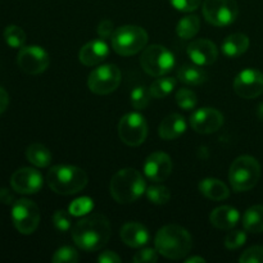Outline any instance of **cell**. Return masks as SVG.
I'll use <instances>...</instances> for the list:
<instances>
[{
	"mask_svg": "<svg viewBox=\"0 0 263 263\" xmlns=\"http://www.w3.org/2000/svg\"><path fill=\"white\" fill-rule=\"evenodd\" d=\"M112 228L105 216L91 213L81 218L72 228V239L82 251L95 252L102 249L109 241Z\"/></svg>",
	"mask_w": 263,
	"mask_h": 263,
	"instance_id": "cell-1",
	"label": "cell"
},
{
	"mask_svg": "<svg viewBox=\"0 0 263 263\" xmlns=\"http://www.w3.org/2000/svg\"><path fill=\"white\" fill-rule=\"evenodd\" d=\"M156 249L168 259H182L193 248L192 235L180 225H166L159 229L154 238Z\"/></svg>",
	"mask_w": 263,
	"mask_h": 263,
	"instance_id": "cell-2",
	"label": "cell"
},
{
	"mask_svg": "<svg viewBox=\"0 0 263 263\" xmlns=\"http://www.w3.org/2000/svg\"><path fill=\"white\" fill-rule=\"evenodd\" d=\"M145 180L135 168L120 170L113 175L109 184L110 195L120 204L136 202L145 193Z\"/></svg>",
	"mask_w": 263,
	"mask_h": 263,
	"instance_id": "cell-3",
	"label": "cell"
},
{
	"mask_svg": "<svg viewBox=\"0 0 263 263\" xmlns=\"http://www.w3.org/2000/svg\"><path fill=\"white\" fill-rule=\"evenodd\" d=\"M89 177L82 168L68 164L50 167L46 182L54 193L61 195H73L86 187Z\"/></svg>",
	"mask_w": 263,
	"mask_h": 263,
	"instance_id": "cell-4",
	"label": "cell"
},
{
	"mask_svg": "<svg viewBox=\"0 0 263 263\" xmlns=\"http://www.w3.org/2000/svg\"><path fill=\"white\" fill-rule=\"evenodd\" d=\"M261 177V164L251 156H240L231 163L229 181L235 192H248L253 189Z\"/></svg>",
	"mask_w": 263,
	"mask_h": 263,
	"instance_id": "cell-5",
	"label": "cell"
},
{
	"mask_svg": "<svg viewBox=\"0 0 263 263\" xmlns=\"http://www.w3.org/2000/svg\"><path fill=\"white\" fill-rule=\"evenodd\" d=\"M148 33L139 26L126 25L115 30L112 37V48L117 54L123 57L135 55L144 50L148 44Z\"/></svg>",
	"mask_w": 263,
	"mask_h": 263,
	"instance_id": "cell-6",
	"label": "cell"
},
{
	"mask_svg": "<svg viewBox=\"0 0 263 263\" xmlns=\"http://www.w3.org/2000/svg\"><path fill=\"white\" fill-rule=\"evenodd\" d=\"M140 64L149 76L161 77L174 68L175 57L163 45L145 46L140 55Z\"/></svg>",
	"mask_w": 263,
	"mask_h": 263,
	"instance_id": "cell-7",
	"label": "cell"
},
{
	"mask_svg": "<svg viewBox=\"0 0 263 263\" xmlns=\"http://www.w3.org/2000/svg\"><path fill=\"white\" fill-rule=\"evenodd\" d=\"M12 221L18 233L30 235L40 223V210L30 199H20L13 203Z\"/></svg>",
	"mask_w": 263,
	"mask_h": 263,
	"instance_id": "cell-8",
	"label": "cell"
},
{
	"mask_svg": "<svg viewBox=\"0 0 263 263\" xmlns=\"http://www.w3.org/2000/svg\"><path fill=\"white\" fill-rule=\"evenodd\" d=\"M121 84V71L116 64H103L92 69L87 79L90 91L97 95H107L115 91Z\"/></svg>",
	"mask_w": 263,
	"mask_h": 263,
	"instance_id": "cell-9",
	"label": "cell"
},
{
	"mask_svg": "<svg viewBox=\"0 0 263 263\" xmlns=\"http://www.w3.org/2000/svg\"><path fill=\"white\" fill-rule=\"evenodd\" d=\"M202 12L207 22L223 27L235 22L239 7L235 0H204Z\"/></svg>",
	"mask_w": 263,
	"mask_h": 263,
	"instance_id": "cell-10",
	"label": "cell"
},
{
	"mask_svg": "<svg viewBox=\"0 0 263 263\" xmlns=\"http://www.w3.org/2000/svg\"><path fill=\"white\" fill-rule=\"evenodd\" d=\"M118 136L128 146H139L148 136V125L140 113H127L118 123Z\"/></svg>",
	"mask_w": 263,
	"mask_h": 263,
	"instance_id": "cell-11",
	"label": "cell"
},
{
	"mask_svg": "<svg viewBox=\"0 0 263 263\" xmlns=\"http://www.w3.org/2000/svg\"><path fill=\"white\" fill-rule=\"evenodd\" d=\"M18 67L27 74H40L50 64V57L48 51L37 45H30L21 48L17 55Z\"/></svg>",
	"mask_w": 263,
	"mask_h": 263,
	"instance_id": "cell-12",
	"label": "cell"
},
{
	"mask_svg": "<svg viewBox=\"0 0 263 263\" xmlns=\"http://www.w3.org/2000/svg\"><path fill=\"white\" fill-rule=\"evenodd\" d=\"M233 87L238 97L254 99L263 92V73L258 69H243L234 79Z\"/></svg>",
	"mask_w": 263,
	"mask_h": 263,
	"instance_id": "cell-13",
	"label": "cell"
},
{
	"mask_svg": "<svg viewBox=\"0 0 263 263\" xmlns=\"http://www.w3.org/2000/svg\"><path fill=\"white\" fill-rule=\"evenodd\" d=\"M223 125V116L215 108H200L190 117V126L198 134L208 135L220 130Z\"/></svg>",
	"mask_w": 263,
	"mask_h": 263,
	"instance_id": "cell-14",
	"label": "cell"
},
{
	"mask_svg": "<svg viewBox=\"0 0 263 263\" xmlns=\"http://www.w3.org/2000/svg\"><path fill=\"white\" fill-rule=\"evenodd\" d=\"M43 176L35 168L23 167L10 177V186L20 194H36L43 187Z\"/></svg>",
	"mask_w": 263,
	"mask_h": 263,
	"instance_id": "cell-15",
	"label": "cell"
},
{
	"mask_svg": "<svg viewBox=\"0 0 263 263\" xmlns=\"http://www.w3.org/2000/svg\"><path fill=\"white\" fill-rule=\"evenodd\" d=\"M171 157L163 152L152 153L144 163V174L151 181L162 182L171 175L172 172Z\"/></svg>",
	"mask_w": 263,
	"mask_h": 263,
	"instance_id": "cell-16",
	"label": "cell"
},
{
	"mask_svg": "<svg viewBox=\"0 0 263 263\" xmlns=\"http://www.w3.org/2000/svg\"><path fill=\"white\" fill-rule=\"evenodd\" d=\"M187 55L198 66H210L217 61L218 49L211 40L197 39L187 45Z\"/></svg>",
	"mask_w": 263,
	"mask_h": 263,
	"instance_id": "cell-17",
	"label": "cell"
},
{
	"mask_svg": "<svg viewBox=\"0 0 263 263\" xmlns=\"http://www.w3.org/2000/svg\"><path fill=\"white\" fill-rule=\"evenodd\" d=\"M109 54V48L104 40H92L85 44L79 53V59L84 66L92 67L102 63Z\"/></svg>",
	"mask_w": 263,
	"mask_h": 263,
	"instance_id": "cell-18",
	"label": "cell"
},
{
	"mask_svg": "<svg viewBox=\"0 0 263 263\" xmlns=\"http://www.w3.org/2000/svg\"><path fill=\"white\" fill-rule=\"evenodd\" d=\"M121 239L123 243L131 248L144 247L151 239L148 229L139 222H127L121 229Z\"/></svg>",
	"mask_w": 263,
	"mask_h": 263,
	"instance_id": "cell-19",
	"label": "cell"
},
{
	"mask_svg": "<svg viewBox=\"0 0 263 263\" xmlns=\"http://www.w3.org/2000/svg\"><path fill=\"white\" fill-rule=\"evenodd\" d=\"M239 211L231 205H221L215 208L210 216V221L215 228L220 230H231L239 222Z\"/></svg>",
	"mask_w": 263,
	"mask_h": 263,
	"instance_id": "cell-20",
	"label": "cell"
},
{
	"mask_svg": "<svg viewBox=\"0 0 263 263\" xmlns=\"http://www.w3.org/2000/svg\"><path fill=\"white\" fill-rule=\"evenodd\" d=\"M185 131H186V122L179 113L167 116L158 127V134L163 140H174L180 138Z\"/></svg>",
	"mask_w": 263,
	"mask_h": 263,
	"instance_id": "cell-21",
	"label": "cell"
},
{
	"mask_svg": "<svg viewBox=\"0 0 263 263\" xmlns=\"http://www.w3.org/2000/svg\"><path fill=\"white\" fill-rule=\"evenodd\" d=\"M249 44H251L249 37L244 33H231L223 40L221 50L228 58H238L248 50Z\"/></svg>",
	"mask_w": 263,
	"mask_h": 263,
	"instance_id": "cell-22",
	"label": "cell"
},
{
	"mask_svg": "<svg viewBox=\"0 0 263 263\" xmlns=\"http://www.w3.org/2000/svg\"><path fill=\"white\" fill-rule=\"evenodd\" d=\"M199 190L205 198L211 200H225L230 197L228 185L218 179H204L199 182Z\"/></svg>",
	"mask_w": 263,
	"mask_h": 263,
	"instance_id": "cell-23",
	"label": "cell"
},
{
	"mask_svg": "<svg viewBox=\"0 0 263 263\" xmlns=\"http://www.w3.org/2000/svg\"><path fill=\"white\" fill-rule=\"evenodd\" d=\"M177 79L186 85H202L207 81L208 74L198 64H184L177 71Z\"/></svg>",
	"mask_w": 263,
	"mask_h": 263,
	"instance_id": "cell-24",
	"label": "cell"
},
{
	"mask_svg": "<svg viewBox=\"0 0 263 263\" xmlns=\"http://www.w3.org/2000/svg\"><path fill=\"white\" fill-rule=\"evenodd\" d=\"M26 158L28 159L30 163H32L33 166L40 167H48L51 162V153L45 145L43 144H31L30 146L26 151Z\"/></svg>",
	"mask_w": 263,
	"mask_h": 263,
	"instance_id": "cell-25",
	"label": "cell"
},
{
	"mask_svg": "<svg viewBox=\"0 0 263 263\" xmlns=\"http://www.w3.org/2000/svg\"><path fill=\"white\" fill-rule=\"evenodd\" d=\"M243 226L248 233L259 234L263 231V205L248 208L243 216Z\"/></svg>",
	"mask_w": 263,
	"mask_h": 263,
	"instance_id": "cell-26",
	"label": "cell"
},
{
	"mask_svg": "<svg viewBox=\"0 0 263 263\" xmlns=\"http://www.w3.org/2000/svg\"><path fill=\"white\" fill-rule=\"evenodd\" d=\"M200 30V20L198 15L189 14L186 17L181 18L176 26V33L179 37L184 40L193 39Z\"/></svg>",
	"mask_w": 263,
	"mask_h": 263,
	"instance_id": "cell-27",
	"label": "cell"
},
{
	"mask_svg": "<svg viewBox=\"0 0 263 263\" xmlns=\"http://www.w3.org/2000/svg\"><path fill=\"white\" fill-rule=\"evenodd\" d=\"M175 86H176V80L172 77H162L153 81L149 90H151L152 97L156 99H162V98L168 97L174 91Z\"/></svg>",
	"mask_w": 263,
	"mask_h": 263,
	"instance_id": "cell-28",
	"label": "cell"
},
{
	"mask_svg": "<svg viewBox=\"0 0 263 263\" xmlns=\"http://www.w3.org/2000/svg\"><path fill=\"white\" fill-rule=\"evenodd\" d=\"M4 40L10 48H23L26 43V32L20 26L9 25L4 30Z\"/></svg>",
	"mask_w": 263,
	"mask_h": 263,
	"instance_id": "cell-29",
	"label": "cell"
},
{
	"mask_svg": "<svg viewBox=\"0 0 263 263\" xmlns=\"http://www.w3.org/2000/svg\"><path fill=\"white\" fill-rule=\"evenodd\" d=\"M146 197H148L149 202L157 205L167 204L171 199V192L168 187L163 186V185H152L146 189Z\"/></svg>",
	"mask_w": 263,
	"mask_h": 263,
	"instance_id": "cell-30",
	"label": "cell"
},
{
	"mask_svg": "<svg viewBox=\"0 0 263 263\" xmlns=\"http://www.w3.org/2000/svg\"><path fill=\"white\" fill-rule=\"evenodd\" d=\"M151 90L146 86H138L131 91L130 99H131V105H133L135 109L141 110L145 109L148 107L149 102H151Z\"/></svg>",
	"mask_w": 263,
	"mask_h": 263,
	"instance_id": "cell-31",
	"label": "cell"
},
{
	"mask_svg": "<svg viewBox=\"0 0 263 263\" xmlns=\"http://www.w3.org/2000/svg\"><path fill=\"white\" fill-rule=\"evenodd\" d=\"M177 105L185 110H190L197 105V95L190 89H180L175 95Z\"/></svg>",
	"mask_w": 263,
	"mask_h": 263,
	"instance_id": "cell-32",
	"label": "cell"
},
{
	"mask_svg": "<svg viewBox=\"0 0 263 263\" xmlns=\"http://www.w3.org/2000/svg\"><path fill=\"white\" fill-rule=\"evenodd\" d=\"M51 261L54 263H76L80 261L79 252L72 247H62L54 253Z\"/></svg>",
	"mask_w": 263,
	"mask_h": 263,
	"instance_id": "cell-33",
	"label": "cell"
},
{
	"mask_svg": "<svg viewBox=\"0 0 263 263\" xmlns=\"http://www.w3.org/2000/svg\"><path fill=\"white\" fill-rule=\"evenodd\" d=\"M92 208H94L92 199H90V198L87 197H84V198H80V199L73 200L72 204L69 205L68 212L71 213L72 216H84V215H87L89 212H91Z\"/></svg>",
	"mask_w": 263,
	"mask_h": 263,
	"instance_id": "cell-34",
	"label": "cell"
},
{
	"mask_svg": "<svg viewBox=\"0 0 263 263\" xmlns=\"http://www.w3.org/2000/svg\"><path fill=\"white\" fill-rule=\"evenodd\" d=\"M53 223L57 230L67 233L72 226V215L66 211H57L53 215Z\"/></svg>",
	"mask_w": 263,
	"mask_h": 263,
	"instance_id": "cell-35",
	"label": "cell"
},
{
	"mask_svg": "<svg viewBox=\"0 0 263 263\" xmlns=\"http://www.w3.org/2000/svg\"><path fill=\"white\" fill-rule=\"evenodd\" d=\"M239 261L241 263H263V247H251L241 253Z\"/></svg>",
	"mask_w": 263,
	"mask_h": 263,
	"instance_id": "cell-36",
	"label": "cell"
},
{
	"mask_svg": "<svg viewBox=\"0 0 263 263\" xmlns=\"http://www.w3.org/2000/svg\"><path fill=\"white\" fill-rule=\"evenodd\" d=\"M247 241L246 233L240 230L230 231L225 238V247L228 249H238Z\"/></svg>",
	"mask_w": 263,
	"mask_h": 263,
	"instance_id": "cell-37",
	"label": "cell"
},
{
	"mask_svg": "<svg viewBox=\"0 0 263 263\" xmlns=\"http://www.w3.org/2000/svg\"><path fill=\"white\" fill-rule=\"evenodd\" d=\"M158 251L153 248H144L135 253L133 261L135 263H154L158 261Z\"/></svg>",
	"mask_w": 263,
	"mask_h": 263,
	"instance_id": "cell-38",
	"label": "cell"
},
{
	"mask_svg": "<svg viewBox=\"0 0 263 263\" xmlns=\"http://www.w3.org/2000/svg\"><path fill=\"white\" fill-rule=\"evenodd\" d=\"M170 3L175 9L180 10V12L190 13L198 9L202 0H170Z\"/></svg>",
	"mask_w": 263,
	"mask_h": 263,
	"instance_id": "cell-39",
	"label": "cell"
},
{
	"mask_svg": "<svg viewBox=\"0 0 263 263\" xmlns=\"http://www.w3.org/2000/svg\"><path fill=\"white\" fill-rule=\"evenodd\" d=\"M98 35H99L100 39H108V37H112L113 32H115V28H113V22L109 20H104L99 23L98 26V30H97Z\"/></svg>",
	"mask_w": 263,
	"mask_h": 263,
	"instance_id": "cell-40",
	"label": "cell"
},
{
	"mask_svg": "<svg viewBox=\"0 0 263 263\" xmlns=\"http://www.w3.org/2000/svg\"><path fill=\"white\" fill-rule=\"evenodd\" d=\"M98 261L100 263H120L121 258L118 257L117 253L115 252H103L99 257H98Z\"/></svg>",
	"mask_w": 263,
	"mask_h": 263,
	"instance_id": "cell-41",
	"label": "cell"
},
{
	"mask_svg": "<svg viewBox=\"0 0 263 263\" xmlns=\"http://www.w3.org/2000/svg\"><path fill=\"white\" fill-rule=\"evenodd\" d=\"M0 202L4 203V204H12V203H14V195L7 187H2L0 189Z\"/></svg>",
	"mask_w": 263,
	"mask_h": 263,
	"instance_id": "cell-42",
	"label": "cell"
},
{
	"mask_svg": "<svg viewBox=\"0 0 263 263\" xmlns=\"http://www.w3.org/2000/svg\"><path fill=\"white\" fill-rule=\"evenodd\" d=\"M8 104H9V95L5 91V89L0 86V115L5 112Z\"/></svg>",
	"mask_w": 263,
	"mask_h": 263,
	"instance_id": "cell-43",
	"label": "cell"
},
{
	"mask_svg": "<svg viewBox=\"0 0 263 263\" xmlns=\"http://www.w3.org/2000/svg\"><path fill=\"white\" fill-rule=\"evenodd\" d=\"M204 263L205 259L203 257H190V258L186 259V263Z\"/></svg>",
	"mask_w": 263,
	"mask_h": 263,
	"instance_id": "cell-44",
	"label": "cell"
},
{
	"mask_svg": "<svg viewBox=\"0 0 263 263\" xmlns=\"http://www.w3.org/2000/svg\"><path fill=\"white\" fill-rule=\"evenodd\" d=\"M257 115H258L259 120L263 121V103L258 107V112H257Z\"/></svg>",
	"mask_w": 263,
	"mask_h": 263,
	"instance_id": "cell-45",
	"label": "cell"
}]
</instances>
